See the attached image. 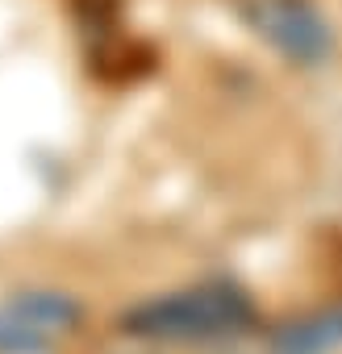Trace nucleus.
Wrapping results in <instances>:
<instances>
[{"instance_id": "obj_3", "label": "nucleus", "mask_w": 342, "mask_h": 354, "mask_svg": "<svg viewBox=\"0 0 342 354\" xmlns=\"http://www.w3.org/2000/svg\"><path fill=\"white\" fill-rule=\"evenodd\" d=\"M246 21L284 59L309 67L330 55V26L309 0H246Z\"/></svg>"}, {"instance_id": "obj_4", "label": "nucleus", "mask_w": 342, "mask_h": 354, "mask_svg": "<svg viewBox=\"0 0 342 354\" xmlns=\"http://www.w3.org/2000/svg\"><path fill=\"white\" fill-rule=\"evenodd\" d=\"M338 346H342V308H321L313 317H300L271 337L276 354H330Z\"/></svg>"}, {"instance_id": "obj_2", "label": "nucleus", "mask_w": 342, "mask_h": 354, "mask_svg": "<svg viewBox=\"0 0 342 354\" xmlns=\"http://www.w3.org/2000/svg\"><path fill=\"white\" fill-rule=\"evenodd\" d=\"M75 321L80 304L67 292H21L0 304V354H46Z\"/></svg>"}, {"instance_id": "obj_1", "label": "nucleus", "mask_w": 342, "mask_h": 354, "mask_svg": "<svg viewBox=\"0 0 342 354\" xmlns=\"http://www.w3.org/2000/svg\"><path fill=\"white\" fill-rule=\"evenodd\" d=\"M255 321V304L246 292L226 288V283H205V288H184L167 292L154 300H142L121 313V329L134 337H154V342H205V337H226L242 333Z\"/></svg>"}]
</instances>
